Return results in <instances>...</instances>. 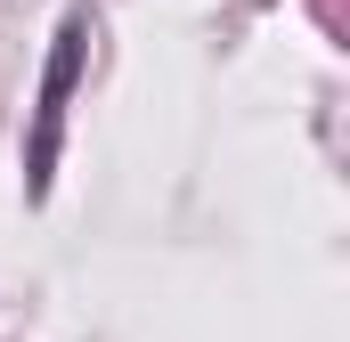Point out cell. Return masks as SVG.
Wrapping results in <instances>:
<instances>
[{"label": "cell", "instance_id": "6da1fadb", "mask_svg": "<svg viewBox=\"0 0 350 342\" xmlns=\"http://www.w3.org/2000/svg\"><path fill=\"white\" fill-rule=\"evenodd\" d=\"M82 57H90V8H74V16L57 25L49 74H41V114H33V147H25V179H33V196L49 187V163H57V131H66L74 82H82Z\"/></svg>", "mask_w": 350, "mask_h": 342}]
</instances>
